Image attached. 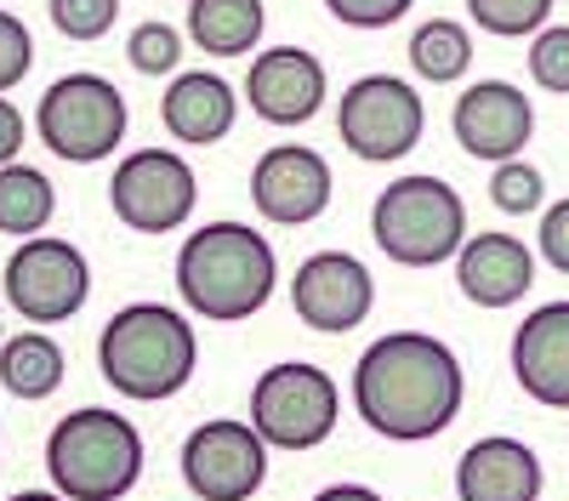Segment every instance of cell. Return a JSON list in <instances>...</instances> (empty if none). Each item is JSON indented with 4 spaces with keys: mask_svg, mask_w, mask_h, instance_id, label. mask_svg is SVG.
Instances as JSON below:
<instances>
[{
    "mask_svg": "<svg viewBox=\"0 0 569 501\" xmlns=\"http://www.w3.org/2000/svg\"><path fill=\"white\" fill-rule=\"evenodd\" d=\"M467 399V371L450 342L427 331L376 337L353 364V410L376 439L421 444L439 439Z\"/></svg>",
    "mask_w": 569,
    "mask_h": 501,
    "instance_id": "obj_1",
    "label": "cell"
},
{
    "mask_svg": "<svg viewBox=\"0 0 569 501\" xmlns=\"http://www.w3.org/2000/svg\"><path fill=\"white\" fill-rule=\"evenodd\" d=\"M279 285V257L251 222L217 217L182 240L177 251V297L188 313L211 319V325H240L262 313Z\"/></svg>",
    "mask_w": 569,
    "mask_h": 501,
    "instance_id": "obj_2",
    "label": "cell"
},
{
    "mask_svg": "<svg viewBox=\"0 0 569 501\" xmlns=\"http://www.w3.org/2000/svg\"><path fill=\"white\" fill-rule=\"evenodd\" d=\"M98 371L114 393L137 404L177 399L200 371V337L194 319L171 302H126L109 313L98 337Z\"/></svg>",
    "mask_w": 569,
    "mask_h": 501,
    "instance_id": "obj_3",
    "label": "cell"
},
{
    "mask_svg": "<svg viewBox=\"0 0 569 501\" xmlns=\"http://www.w3.org/2000/svg\"><path fill=\"white\" fill-rule=\"evenodd\" d=\"M142 433L109 404H80L46 433V479L69 501H120L142 479Z\"/></svg>",
    "mask_w": 569,
    "mask_h": 501,
    "instance_id": "obj_4",
    "label": "cell"
},
{
    "mask_svg": "<svg viewBox=\"0 0 569 501\" xmlns=\"http://www.w3.org/2000/svg\"><path fill=\"white\" fill-rule=\"evenodd\" d=\"M370 240L399 268H439L467 246V206L445 177H393L370 206Z\"/></svg>",
    "mask_w": 569,
    "mask_h": 501,
    "instance_id": "obj_5",
    "label": "cell"
},
{
    "mask_svg": "<svg viewBox=\"0 0 569 501\" xmlns=\"http://www.w3.org/2000/svg\"><path fill=\"white\" fill-rule=\"evenodd\" d=\"M126 98L120 86L91 74V69H69L63 80H52L34 103V131L40 143L52 149L69 166H91V160H109L126 143Z\"/></svg>",
    "mask_w": 569,
    "mask_h": 501,
    "instance_id": "obj_6",
    "label": "cell"
},
{
    "mask_svg": "<svg viewBox=\"0 0 569 501\" xmlns=\"http://www.w3.org/2000/svg\"><path fill=\"white\" fill-rule=\"evenodd\" d=\"M342 388L313 359H279L251 382V428L268 450H319L337 433Z\"/></svg>",
    "mask_w": 569,
    "mask_h": 501,
    "instance_id": "obj_7",
    "label": "cell"
},
{
    "mask_svg": "<svg viewBox=\"0 0 569 501\" xmlns=\"http://www.w3.org/2000/svg\"><path fill=\"white\" fill-rule=\"evenodd\" d=\"M421 131H427L421 91L399 74H359L337 103V137L365 166H388V160L416 154Z\"/></svg>",
    "mask_w": 569,
    "mask_h": 501,
    "instance_id": "obj_8",
    "label": "cell"
},
{
    "mask_svg": "<svg viewBox=\"0 0 569 501\" xmlns=\"http://www.w3.org/2000/svg\"><path fill=\"white\" fill-rule=\"evenodd\" d=\"M0 291L29 325H63L91 297V262L74 240L34 234V240H18V251L7 257Z\"/></svg>",
    "mask_w": 569,
    "mask_h": 501,
    "instance_id": "obj_9",
    "label": "cell"
},
{
    "mask_svg": "<svg viewBox=\"0 0 569 501\" xmlns=\"http://www.w3.org/2000/svg\"><path fill=\"white\" fill-rule=\"evenodd\" d=\"M200 177L177 149H137L109 177V206L131 234H171L194 217Z\"/></svg>",
    "mask_w": 569,
    "mask_h": 501,
    "instance_id": "obj_10",
    "label": "cell"
},
{
    "mask_svg": "<svg viewBox=\"0 0 569 501\" xmlns=\"http://www.w3.org/2000/svg\"><path fill=\"white\" fill-rule=\"evenodd\" d=\"M182 479L200 501H251L268 484V439L240 417H211L182 444Z\"/></svg>",
    "mask_w": 569,
    "mask_h": 501,
    "instance_id": "obj_11",
    "label": "cell"
},
{
    "mask_svg": "<svg viewBox=\"0 0 569 501\" xmlns=\"http://www.w3.org/2000/svg\"><path fill=\"white\" fill-rule=\"evenodd\" d=\"M291 308L308 331L319 337H348L359 331L376 308V273L353 251H313L297 262Z\"/></svg>",
    "mask_w": 569,
    "mask_h": 501,
    "instance_id": "obj_12",
    "label": "cell"
},
{
    "mask_svg": "<svg viewBox=\"0 0 569 501\" xmlns=\"http://www.w3.org/2000/svg\"><path fill=\"white\" fill-rule=\"evenodd\" d=\"M330 189H337L330 160L308 143H273L251 166V206H257V217H268L279 228L319 222L330 206Z\"/></svg>",
    "mask_w": 569,
    "mask_h": 501,
    "instance_id": "obj_13",
    "label": "cell"
},
{
    "mask_svg": "<svg viewBox=\"0 0 569 501\" xmlns=\"http://www.w3.org/2000/svg\"><path fill=\"white\" fill-rule=\"evenodd\" d=\"M450 131L461 154L472 160H518L536 137V103L525 98V86L512 80H472L456 109H450Z\"/></svg>",
    "mask_w": 569,
    "mask_h": 501,
    "instance_id": "obj_14",
    "label": "cell"
},
{
    "mask_svg": "<svg viewBox=\"0 0 569 501\" xmlns=\"http://www.w3.org/2000/svg\"><path fill=\"white\" fill-rule=\"evenodd\" d=\"M330 98L325 63L308 46H268L246 69V103L268 126H308Z\"/></svg>",
    "mask_w": 569,
    "mask_h": 501,
    "instance_id": "obj_15",
    "label": "cell"
},
{
    "mask_svg": "<svg viewBox=\"0 0 569 501\" xmlns=\"http://www.w3.org/2000/svg\"><path fill=\"white\" fill-rule=\"evenodd\" d=\"M456 285L472 308H512L536 285V251L507 228L467 234V246L456 251Z\"/></svg>",
    "mask_w": 569,
    "mask_h": 501,
    "instance_id": "obj_16",
    "label": "cell"
},
{
    "mask_svg": "<svg viewBox=\"0 0 569 501\" xmlns=\"http://www.w3.org/2000/svg\"><path fill=\"white\" fill-rule=\"evenodd\" d=\"M512 377L525 399L569 410V302H541L512 331Z\"/></svg>",
    "mask_w": 569,
    "mask_h": 501,
    "instance_id": "obj_17",
    "label": "cell"
},
{
    "mask_svg": "<svg viewBox=\"0 0 569 501\" xmlns=\"http://www.w3.org/2000/svg\"><path fill=\"white\" fill-rule=\"evenodd\" d=\"M456 495L461 501H541V455L512 433L472 439L456 462Z\"/></svg>",
    "mask_w": 569,
    "mask_h": 501,
    "instance_id": "obj_18",
    "label": "cell"
},
{
    "mask_svg": "<svg viewBox=\"0 0 569 501\" xmlns=\"http://www.w3.org/2000/svg\"><path fill=\"white\" fill-rule=\"evenodd\" d=\"M160 120L177 143L211 149L233 131V120H240V91H233L217 69H182V74H171L166 98H160Z\"/></svg>",
    "mask_w": 569,
    "mask_h": 501,
    "instance_id": "obj_19",
    "label": "cell"
},
{
    "mask_svg": "<svg viewBox=\"0 0 569 501\" xmlns=\"http://www.w3.org/2000/svg\"><path fill=\"white\" fill-rule=\"evenodd\" d=\"M268 29L262 0H188V40L206 58H246Z\"/></svg>",
    "mask_w": 569,
    "mask_h": 501,
    "instance_id": "obj_20",
    "label": "cell"
},
{
    "mask_svg": "<svg viewBox=\"0 0 569 501\" xmlns=\"http://www.w3.org/2000/svg\"><path fill=\"white\" fill-rule=\"evenodd\" d=\"M63 371H69V359L46 331H18V337H7V348H0V388H7L12 399H29V404L52 399L63 388Z\"/></svg>",
    "mask_w": 569,
    "mask_h": 501,
    "instance_id": "obj_21",
    "label": "cell"
},
{
    "mask_svg": "<svg viewBox=\"0 0 569 501\" xmlns=\"http://www.w3.org/2000/svg\"><path fill=\"white\" fill-rule=\"evenodd\" d=\"M52 211H58V189L40 166H23V160L0 166V234L34 240V234H46Z\"/></svg>",
    "mask_w": 569,
    "mask_h": 501,
    "instance_id": "obj_22",
    "label": "cell"
},
{
    "mask_svg": "<svg viewBox=\"0 0 569 501\" xmlns=\"http://www.w3.org/2000/svg\"><path fill=\"white\" fill-rule=\"evenodd\" d=\"M410 69L433 86H450L472 69V34L456 23V18H427L416 34H410Z\"/></svg>",
    "mask_w": 569,
    "mask_h": 501,
    "instance_id": "obj_23",
    "label": "cell"
},
{
    "mask_svg": "<svg viewBox=\"0 0 569 501\" xmlns=\"http://www.w3.org/2000/svg\"><path fill=\"white\" fill-rule=\"evenodd\" d=\"M467 18L496 40H525L547 29L552 0H467Z\"/></svg>",
    "mask_w": 569,
    "mask_h": 501,
    "instance_id": "obj_24",
    "label": "cell"
},
{
    "mask_svg": "<svg viewBox=\"0 0 569 501\" xmlns=\"http://www.w3.org/2000/svg\"><path fill=\"white\" fill-rule=\"evenodd\" d=\"M490 206L507 211V217L547 211V177H541V166H530V160H501V166L490 171Z\"/></svg>",
    "mask_w": 569,
    "mask_h": 501,
    "instance_id": "obj_25",
    "label": "cell"
},
{
    "mask_svg": "<svg viewBox=\"0 0 569 501\" xmlns=\"http://www.w3.org/2000/svg\"><path fill=\"white\" fill-rule=\"evenodd\" d=\"M126 63L137 74H177L182 69V34L171 23H137L126 34Z\"/></svg>",
    "mask_w": 569,
    "mask_h": 501,
    "instance_id": "obj_26",
    "label": "cell"
},
{
    "mask_svg": "<svg viewBox=\"0 0 569 501\" xmlns=\"http://www.w3.org/2000/svg\"><path fill=\"white\" fill-rule=\"evenodd\" d=\"M46 18L63 40H103L120 23V0H46Z\"/></svg>",
    "mask_w": 569,
    "mask_h": 501,
    "instance_id": "obj_27",
    "label": "cell"
},
{
    "mask_svg": "<svg viewBox=\"0 0 569 501\" xmlns=\"http://www.w3.org/2000/svg\"><path fill=\"white\" fill-rule=\"evenodd\" d=\"M530 80L541 91H558L569 98V23H547L536 40H530Z\"/></svg>",
    "mask_w": 569,
    "mask_h": 501,
    "instance_id": "obj_28",
    "label": "cell"
},
{
    "mask_svg": "<svg viewBox=\"0 0 569 501\" xmlns=\"http://www.w3.org/2000/svg\"><path fill=\"white\" fill-rule=\"evenodd\" d=\"M29 63H34V34H29V23L0 7V98H7V91L29 74Z\"/></svg>",
    "mask_w": 569,
    "mask_h": 501,
    "instance_id": "obj_29",
    "label": "cell"
},
{
    "mask_svg": "<svg viewBox=\"0 0 569 501\" xmlns=\"http://www.w3.org/2000/svg\"><path fill=\"white\" fill-rule=\"evenodd\" d=\"M410 7H416V0H325V12L337 23H348V29H388Z\"/></svg>",
    "mask_w": 569,
    "mask_h": 501,
    "instance_id": "obj_30",
    "label": "cell"
},
{
    "mask_svg": "<svg viewBox=\"0 0 569 501\" xmlns=\"http://www.w3.org/2000/svg\"><path fill=\"white\" fill-rule=\"evenodd\" d=\"M536 251L547 257V268L569 273V194L558 206L541 211V234H536Z\"/></svg>",
    "mask_w": 569,
    "mask_h": 501,
    "instance_id": "obj_31",
    "label": "cell"
},
{
    "mask_svg": "<svg viewBox=\"0 0 569 501\" xmlns=\"http://www.w3.org/2000/svg\"><path fill=\"white\" fill-rule=\"evenodd\" d=\"M23 137H29L23 109H18L12 98H0V166H12V160L23 154Z\"/></svg>",
    "mask_w": 569,
    "mask_h": 501,
    "instance_id": "obj_32",
    "label": "cell"
},
{
    "mask_svg": "<svg viewBox=\"0 0 569 501\" xmlns=\"http://www.w3.org/2000/svg\"><path fill=\"white\" fill-rule=\"evenodd\" d=\"M313 501H388V495L370 490V484H325Z\"/></svg>",
    "mask_w": 569,
    "mask_h": 501,
    "instance_id": "obj_33",
    "label": "cell"
},
{
    "mask_svg": "<svg viewBox=\"0 0 569 501\" xmlns=\"http://www.w3.org/2000/svg\"><path fill=\"white\" fill-rule=\"evenodd\" d=\"M7 501H69L63 490H18V495H7Z\"/></svg>",
    "mask_w": 569,
    "mask_h": 501,
    "instance_id": "obj_34",
    "label": "cell"
},
{
    "mask_svg": "<svg viewBox=\"0 0 569 501\" xmlns=\"http://www.w3.org/2000/svg\"><path fill=\"white\" fill-rule=\"evenodd\" d=\"M0 348H7V325H0Z\"/></svg>",
    "mask_w": 569,
    "mask_h": 501,
    "instance_id": "obj_35",
    "label": "cell"
}]
</instances>
